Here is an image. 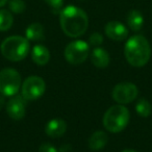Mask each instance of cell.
I'll use <instances>...</instances> for the list:
<instances>
[{"label": "cell", "instance_id": "obj_1", "mask_svg": "<svg viewBox=\"0 0 152 152\" xmlns=\"http://www.w3.org/2000/svg\"><path fill=\"white\" fill-rule=\"evenodd\" d=\"M59 23L65 34L70 38H78L87 31L89 19L85 11L74 5H69L59 14Z\"/></svg>", "mask_w": 152, "mask_h": 152}, {"label": "cell", "instance_id": "obj_2", "mask_svg": "<svg viewBox=\"0 0 152 152\" xmlns=\"http://www.w3.org/2000/svg\"><path fill=\"white\" fill-rule=\"evenodd\" d=\"M126 61L133 67H143L149 61L151 56V47L145 37L137 34L128 39L124 47Z\"/></svg>", "mask_w": 152, "mask_h": 152}, {"label": "cell", "instance_id": "obj_3", "mask_svg": "<svg viewBox=\"0 0 152 152\" xmlns=\"http://www.w3.org/2000/svg\"><path fill=\"white\" fill-rule=\"evenodd\" d=\"M0 51L9 61H20L25 58L29 52V41L21 36L9 37L1 43Z\"/></svg>", "mask_w": 152, "mask_h": 152}, {"label": "cell", "instance_id": "obj_4", "mask_svg": "<svg viewBox=\"0 0 152 152\" xmlns=\"http://www.w3.org/2000/svg\"><path fill=\"white\" fill-rule=\"evenodd\" d=\"M130 114L123 104H116L110 107L103 116V125L110 132L117 133L124 130L129 123Z\"/></svg>", "mask_w": 152, "mask_h": 152}, {"label": "cell", "instance_id": "obj_5", "mask_svg": "<svg viewBox=\"0 0 152 152\" xmlns=\"http://www.w3.org/2000/svg\"><path fill=\"white\" fill-rule=\"evenodd\" d=\"M21 87V75L13 68L0 70V94L5 97L16 95Z\"/></svg>", "mask_w": 152, "mask_h": 152}, {"label": "cell", "instance_id": "obj_6", "mask_svg": "<svg viewBox=\"0 0 152 152\" xmlns=\"http://www.w3.org/2000/svg\"><path fill=\"white\" fill-rule=\"evenodd\" d=\"M90 54V46L83 40H76L69 43L65 48L66 61L71 65H80Z\"/></svg>", "mask_w": 152, "mask_h": 152}, {"label": "cell", "instance_id": "obj_7", "mask_svg": "<svg viewBox=\"0 0 152 152\" xmlns=\"http://www.w3.org/2000/svg\"><path fill=\"white\" fill-rule=\"evenodd\" d=\"M46 90V83L40 76H29L22 83L21 95L26 101L37 100L42 97Z\"/></svg>", "mask_w": 152, "mask_h": 152}, {"label": "cell", "instance_id": "obj_8", "mask_svg": "<svg viewBox=\"0 0 152 152\" xmlns=\"http://www.w3.org/2000/svg\"><path fill=\"white\" fill-rule=\"evenodd\" d=\"M139 95L137 86L132 83H120L113 89L112 96L119 104H127L132 102Z\"/></svg>", "mask_w": 152, "mask_h": 152}, {"label": "cell", "instance_id": "obj_9", "mask_svg": "<svg viewBox=\"0 0 152 152\" xmlns=\"http://www.w3.org/2000/svg\"><path fill=\"white\" fill-rule=\"evenodd\" d=\"M7 114L10 118L15 121H19L25 117L26 113V100L22 95H14L5 104Z\"/></svg>", "mask_w": 152, "mask_h": 152}, {"label": "cell", "instance_id": "obj_10", "mask_svg": "<svg viewBox=\"0 0 152 152\" xmlns=\"http://www.w3.org/2000/svg\"><path fill=\"white\" fill-rule=\"evenodd\" d=\"M104 31L108 38L114 41H118V42L124 41L128 36V30H127L126 26L119 21L108 22L105 25Z\"/></svg>", "mask_w": 152, "mask_h": 152}, {"label": "cell", "instance_id": "obj_11", "mask_svg": "<svg viewBox=\"0 0 152 152\" xmlns=\"http://www.w3.org/2000/svg\"><path fill=\"white\" fill-rule=\"evenodd\" d=\"M66 131H67V123L61 118H55L50 120L45 127L46 134L53 139L63 137Z\"/></svg>", "mask_w": 152, "mask_h": 152}, {"label": "cell", "instance_id": "obj_12", "mask_svg": "<svg viewBox=\"0 0 152 152\" xmlns=\"http://www.w3.org/2000/svg\"><path fill=\"white\" fill-rule=\"evenodd\" d=\"M91 61L95 67L97 68H106L110 65V55L105 49L101 47H96L91 53Z\"/></svg>", "mask_w": 152, "mask_h": 152}, {"label": "cell", "instance_id": "obj_13", "mask_svg": "<svg viewBox=\"0 0 152 152\" xmlns=\"http://www.w3.org/2000/svg\"><path fill=\"white\" fill-rule=\"evenodd\" d=\"M31 58L37 65L45 66L50 61V52L44 45L38 44L31 50Z\"/></svg>", "mask_w": 152, "mask_h": 152}, {"label": "cell", "instance_id": "obj_14", "mask_svg": "<svg viewBox=\"0 0 152 152\" xmlns=\"http://www.w3.org/2000/svg\"><path fill=\"white\" fill-rule=\"evenodd\" d=\"M108 142V137L104 131H95L89 139V147L93 151L103 149Z\"/></svg>", "mask_w": 152, "mask_h": 152}, {"label": "cell", "instance_id": "obj_15", "mask_svg": "<svg viewBox=\"0 0 152 152\" xmlns=\"http://www.w3.org/2000/svg\"><path fill=\"white\" fill-rule=\"evenodd\" d=\"M126 23L131 30L140 31L144 25V17L141 12L137 10H131L126 16Z\"/></svg>", "mask_w": 152, "mask_h": 152}, {"label": "cell", "instance_id": "obj_16", "mask_svg": "<svg viewBox=\"0 0 152 152\" xmlns=\"http://www.w3.org/2000/svg\"><path fill=\"white\" fill-rule=\"evenodd\" d=\"M25 36L28 41H43L45 39L44 27L40 23H31L25 30Z\"/></svg>", "mask_w": 152, "mask_h": 152}, {"label": "cell", "instance_id": "obj_17", "mask_svg": "<svg viewBox=\"0 0 152 152\" xmlns=\"http://www.w3.org/2000/svg\"><path fill=\"white\" fill-rule=\"evenodd\" d=\"M135 112L142 118H148L151 115L152 112V106L150 102L147 99H140L135 104Z\"/></svg>", "mask_w": 152, "mask_h": 152}, {"label": "cell", "instance_id": "obj_18", "mask_svg": "<svg viewBox=\"0 0 152 152\" xmlns=\"http://www.w3.org/2000/svg\"><path fill=\"white\" fill-rule=\"evenodd\" d=\"M14 22L13 15L10 11L0 10V31H7Z\"/></svg>", "mask_w": 152, "mask_h": 152}, {"label": "cell", "instance_id": "obj_19", "mask_svg": "<svg viewBox=\"0 0 152 152\" xmlns=\"http://www.w3.org/2000/svg\"><path fill=\"white\" fill-rule=\"evenodd\" d=\"M9 7L11 10V12H13V13L21 14L25 11L26 5L23 0H10Z\"/></svg>", "mask_w": 152, "mask_h": 152}, {"label": "cell", "instance_id": "obj_20", "mask_svg": "<svg viewBox=\"0 0 152 152\" xmlns=\"http://www.w3.org/2000/svg\"><path fill=\"white\" fill-rule=\"evenodd\" d=\"M45 2L48 4L53 14H61L63 11L64 0H45Z\"/></svg>", "mask_w": 152, "mask_h": 152}, {"label": "cell", "instance_id": "obj_21", "mask_svg": "<svg viewBox=\"0 0 152 152\" xmlns=\"http://www.w3.org/2000/svg\"><path fill=\"white\" fill-rule=\"evenodd\" d=\"M89 42H90V45L98 47L99 45H101L102 43H103V37H102V34H99V32H93V34L90 36Z\"/></svg>", "mask_w": 152, "mask_h": 152}, {"label": "cell", "instance_id": "obj_22", "mask_svg": "<svg viewBox=\"0 0 152 152\" xmlns=\"http://www.w3.org/2000/svg\"><path fill=\"white\" fill-rule=\"evenodd\" d=\"M39 152H58V150L50 143H44L40 146Z\"/></svg>", "mask_w": 152, "mask_h": 152}, {"label": "cell", "instance_id": "obj_23", "mask_svg": "<svg viewBox=\"0 0 152 152\" xmlns=\"http://www.w3.org/2000/svg\"><path fill=\"white\" fill-rule=\"evenodd\" d=\"M71 151H72L71 146L68 145V144H65V145H63L61 148H59L58 152H71Z\"/></svg>", "mask_w": 152, "mask_h": 152}, {"label": "cell", "instance_id": "obj_24", "mask_svg": "<svg viewBox=\"0 0 152 152\" xmlns=\"http://www.w3.org/2000/svg\"><path fill=\"white\" fill-rule=\"evenodd\" d=\"M5 96H3V95H1L0 94V110L4 106V104H7V102H5Z\"/></svg>", "mask_w": 152, "mask_h": 152}, {"label": "cell", "instance_id": "obj_25", "mask_svg": "<svg viewBox=\"0 0 152 152\" xmlns=\"http://www.w3.org/2000/svg\"><path fill=\"white\" fill-rule=\"evenodd\" d=\"M7 1H9V0H0V7H4V5L7 3Z\"/></svg>", "mask_w": 152, "mask_h": 152}, {"label": "cell", "instance_id": "obj_26", "mask_svg": "<svg viewBox=\"0 0 152 152\" xmlns=\"http://www.w3.org/2000/svg\"><path fill=\"white\" fill-rule=\"evenodd\" d=\"M121 152H137V151H135V150H132V149H125Z\"/></svg>", "mask_w": 152, "mask_h": 152}]
</instances>
